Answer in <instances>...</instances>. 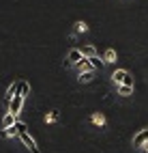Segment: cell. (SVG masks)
<instances>
[{"label": "cell", "instance_id": "obj_5", "mask_svg": "<svg viewBox=\"0 0 148 153\" xmlns=\"http://www.w3.org/2000/svg\"><path fill=\"white\" fill-rule=\"evenodd\" d=\"M17 91H19V82H13L11 86H9L7 88V95H4V104L9 106V104H11V99L17 95Z\"/></svg>", "mask_w": 148, "mask_h": 153}, {"label": "cell", "instance_id": "obj_6", "mask_svg": "<svg viewBox=\"0 0 148 153\" xmlns=\"http://www.w3.org/2000/svg\"><path fill=\"white\" fill-rule=\"evenodd\" d=\"M75 69L80 71V74H82V71H95V67H92V63H90V58H86V56L80 60V63H75Z\"/></svg>", "mask_w": 148, "mask_h": 153}, {"label": "cell", "instance_id": "obj_2", "mask_svg": "<svg viewBox=\"0 0 148 153\" xmlns=\"http://www.w3.org/2000/svg\"><path fill=\"white\" fill-rule=\"evenodd\" d=\"M24 99H26V97H22V95H15V97L11 99V104H9V112H13V114L17 117L19 112H22V108H24Z\"/></svg>", "mask_w": 148, "mask_h": 153}, {"label": "cell", "instance_id": "obj_19", "mask_svg": "<svg viewBox=\"0 0 148 153\" xmlns=\"http://www.w3.org/2000/svg\"><path fill=\"white\" fill-rule=\"evenodd\" d=\"M122 84H129V86H133V76L131 74H127V78H125V82Z\"/></svg>", "mask_w": 148, "mask_h": 153}, {"label": "cell", "instance_id": "obj_12", "mask_svg": "<svg viewBox=\"0 0 148 153\" xmlns=\"http://www.w3.org/2000/svg\"><path fill=\"white\" fill-rule=\"evenodd\" d=\"M103 60H105V63H116V50H105V52H103Z\"/></svg>", "mask_w": 148, "mask_h": 153}, {"label": "cell", "instance_id": "obj_17", "mask_svg": "<svg viewBox=\"0 0 148 153\" xmlns=\"http://www.w3.org/2000/svg\"><path fill=\"white\" fill-rule=\"evenodd\" d=\"M90 80H92V71H82V74H80V82H90Z\"/></svg>", "mask_w": 148, "mask_h": 153}, {"label": "cell", "instance_id": "obj_8", "mask_svg": "<svg viewBox=\"0 0 148 153\" xmlns=\"http://www.w3.org/2000/svg\"><path fill=\"white\" fill-rule=\"evenodd\" d=\"M0 136H2V138H15V136H19V127H17V123L11 125V127H7V129H0Z\"/></svg>", "mask_w": 148, "mask_h": 153}, {"label": "cell", "instance_id": "obj_7", "mask_svg": "<svg viewBox=\"0 0 148 153\" xmlns=\"http://www.w3.org/2000/svg\"><path fill=\"white\" fill-rule=\"evenodd\" d=\"M15 123H17V117L13 114V112H7V114L2 117V123H0V127H2V129H7V127L15 125Z\"/></svg>", "mask_w": 148, "mask_h": 153}, {"label": "cell", "instance_id": "obj_10", "mask_svg": "<svg viewBox=\"0 0 148 153\" xmlns=\"http://www.w3.org/2000/svg\"><path fill=\"white\" fill-rule=\"evenodd\" d=\"M82 54H84L86 58H92V56H97V48H95L92 43H88V45L82 48Z\"/></svg>", "mask_w": 148, "mask_h": 153}, {"label": "cell", "instance_id": "obj_13", "mask_svg": "<svg viewBox=\"0 0 148 153\" xmlns=\"http://www.w3.org/2000/svg\"><path fill=\"white\" fill-rule=\"evenodd\" d=\"M90 63H92V67H95V69H99V71H101V69H103V67L107 65V63H105V60H103V58H99V54L90 58Z\"/></svg>", "mask_w": 148, "mask_h": 153}, {"label": "cell", "instance_id": "obj_1", "mask_svg": "<svg viewBox=\"0 0 148 153\" xmlns=\"http://www.w3.org/2000/svg\"><path fill=\"white\" fill-rule=\"evenodd\" d=\"M19 140H22V145H24L26 149H30V153H39L37 142H34V138L30 136V131H28L26 127H22V129H19Z\"/></svg>", "mask_w": 148, "mask_h": 153}, {"label": "cell", "instance_id": "obj_14", "mask_svg": "<svg viewBox=\"0 0 148 153\" xmlns=\"http://www.w3.org/2000/svg\"><path fill=\"white\" fill-rule=\"evenodd\" d=\"M28 93H30V86H28V82H24V80H19V91H17V95L26 97Z\"/></svg>", "mask_w": 148, "mask_h": 153}, {"label": "cell", "instance_id": "obj_20", "mask_svg": "<svg viewBox=\"0 0 148 153\" xmlns=\"http://www.w3.org/2000/svg\"><path fill=\"white\" fill-rule=\"evenodd\" d=\"M142 151H144V153H148V142H146V145L142 147Z\"/></svg>", "mask_w": 148, "mask_h": 153}, {"label": "cell", "instance_id": "obj_18", "mask_svg": "<svg viewBox=\"0 0 148 153\" xmlns=\"http://www.w3.org/2000/svg\"><path fill=\"white\" fill-rule=\"evenodd\" d=\"M86 30H88L86 22H75V33H86Z\"/></svg>", "mask_w": 148, "mask_h": 153}, {"label": "cell", "instance_id": "obj_9", "mask_svg": "<svg viewBox=\"0 0 148 153\" xmlns=\"http://www.w3.org/2000/svg\"><path fill=\"white\" fill-rule=\"evenodd\" d=\"M127 74H129L127 69H116L114 74H112V80H114V84H116V86H118V84H122V82H125V78H127Z\"/></svg>", "mask_w": 148, "mask_h": 153}, {"label": "cell", "instance_id": "obj_16", "mask_svg": "<svg viewBox=\"0 0 148 153\" xmlns=\"http://www.w3.org/2000/svg\"><path fill=\"white\" fill-rule=\"evenodd\" d=\"M58 117H60V114H58V110H52L49 114H45V123H56Z\"/></svg>", "mask_w": 148, "mask_h": 153}, {"label": "cell", "instance_id": "obj_15", "mask_svg": "<svg viewBox=\"0 0 148 153\" xmlns=\"http://www.w3.org/2000/svg\"><path fill=\"white\" fill-rule=\"evenodd\" d=\"M92 123L99 125V127H103L105 125V117L101 114V112H95V114H92Z\"/></svg>", "mask_w": 148, "mask_h": 153}, {"label": "cell", "instance_id": "obj_4", "mask_svg": "<svg viewBox=\"0 0 148 153\" xmlns=\"http://www.w3.org/2000/svg\"><path fill=\"white\" fill-rule=\"evenodd\" d=\"M82 58H84V54H82V50H77V48H71V50H69V54H67V60H69L71 65L80 63Z\"/></svg>", "mask_w": 148, "mask_h": 153}, {"label": "cell", "instance_id": "obj_3", "mask_svg": "<svg viewBox=\"0 0 148 153\" xmlns=\"http://www.w3.org/2000/svg\"><path fill=\"white\" fill-rule=\"evenodd\" d=\"M146 142H148V127H146V129H140V131L133 136V147H135V149H142Z\"/></svg>", "mask_w": 148, "mask_h": 153}, {"label": "cell", "instance_id": "obj_11", "mask_svg": "<svg viewBox=\"0 0 148 153\" xmlns=\"http://www.w3.org/2000/svg\"><path fill=\"white\" fill-rule=\"evenodd\" d=\"M131 93H133V86H129V84H118V95L129 97Z\"/></svg>", "mask_w": 148, "mask_h": 153}]
</instances>
